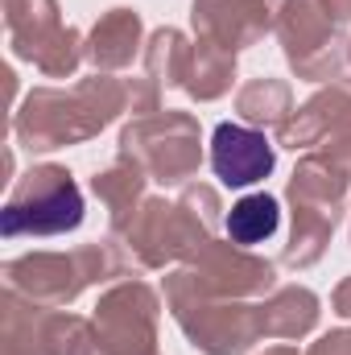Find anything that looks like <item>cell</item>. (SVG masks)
Here are the masks:
<instances>
[{"label": "cell", "mask_w": 351, "mask_h": 355, "mask_svg": "<svg viewBox=\"0 0 351 355\" xmlns=\"http://www.w3.org/2000/svg\"><path fill=\"white\" fill-rule=\"evenodd\" d=\"M83 223V194L75 182L58 178L46 194H33L25 202H12L0 219V232L8 240L17 236H58Z\"/></svg>", "instance_id": "1"}, {"label": "cell", "mask_w": 351, "mask_h": 355, "mask_svg": "<svg viewBox=\"0 0 351 355\" xmlns=\"http://www.w3.org/2000/svg\"><path fill=\"white\" fill-rule=\"evenodd\" d=\"M277 223H281L277 198H268V194H248V198H240V202L232 207V215H228V236H232L236 244H261V240H268V236L277 232Z\"/></svg>", "instance_id": "3"}, {"label": "cell", "mask_w": 351, "mask_h": 355, "mask_svg": "<svg viewBox=\"0 0 351 355\" xmlns=\"http://www.w3.org/2000/svg\"><path fill=\"white\" fill-rule=\"evenodd\" d=\"M211 166L223 178V186H252L273 170V145L257 128L219 124L211 137Z\"/></svg>", "instance_id": "2"}]
</instances>
